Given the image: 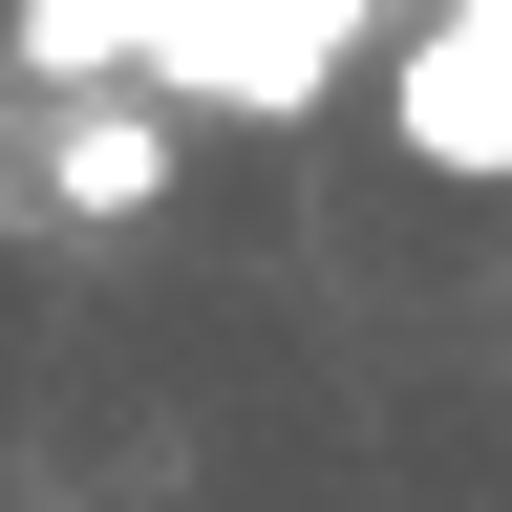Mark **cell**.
Returning <instances> with one entry per match:
<instances>
[{"mask_svg": "<svg viewBox=\"0 0 512 512\" xmlns=\"http://www.w3.org/2000/svg\"><path fill=\"white\" fill-rule=\"evenodd\" d=\"M406 22L384 0H171V43H150V86L171 107H235V128H299L342 64H384Z\"/></svg>", "mask_w": 512, "mask_h": 512, "instance_id": "cell-1", "label": "cell"}, {"mask_svg": "<svg viewBox=\"0 0 512 512\" xmlns=\"http://www.w3.org/2000/svg\"><path fill=\"white\" fill-rule=\"evenodd\" d=\"M384 128H406L427 171L512 192V0H427V22L384 43Z\"/></svg>", "mask_w": 512, "mask_h": 512, "instance_id": "cell-2", "label": "cell"}, {"mask_svg": "<svg viewBox=\"0 0 512 512\" xmlns=\"http://www.w3.org/2000/svg\"><path fill=\"white\" fill-rule=\"evenodd\" d=\"M43 214H64V235H128V214H171V107H128V86H64V128H43Z\"/></svg>", "mask_w": 512, "mask_h": 512, "instance_id": "cell-3", "label": "cell"}]
</instances>
